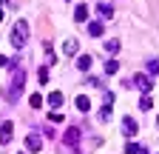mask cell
<instances>
[{
    "label": "cell",
    "instance_id": "9c48e42d",
    "mask_svg": "<svg viewBox=\"0 0 159 154\" xmlns=\"http://www.w3.org/2000/svg\"><path fill=\"white\" fill-rule=\"evenodd\" d=\"M74 106H77V111H88V108H91V100L85 97V94H77V100H74Z\"/></svg>",
    "mask_w": 159,
    "mask_h": 154
},
{
    "label": "cell",
    "instance_id": "ffe728a7",
    "mask_svg": "<svg viewBox=\"0 0 159 154\" xmlns=\"http://www.w3.org/2000/svg\"><path fill=\"white\" fill-rule=\"evenodd\" d=\"M37 80H40V83H48V69H46V66L37 71Z\"/></svg>",
    "mask_w": 159,
    "mask_h": 154
},
{
    "label": "cell",
    "instance_id": "603a6c76",
    "mask_svg": "<svg viewBox=\"0 0 159 154\" xmlns=\"http://www.w3.org/2000/svg\"><path fill=\"white\" fill-rule=\"evenodd\" d=\"M48 120H51V123H63V114H60V111H51Z\"/></svg>",
    "mask_w": 159,
    "mask_h": 154
},
{
    "label": "cell",
    "instance_id": "cb8c5ba5",
    "mask_svg": "<svg viewBox=\"0 0 159 154\" xmlns=\"http://www.w3.org/2000/svg\"><path fill=\"white\" fill-rule=\"evenodd\" d=\"M11 66V60H9V57H0V69H9Z\"/></svg>",
    "mask_w": 159,
    "mask_h": 154
},
{
    "label": "cell",
    "instance_id": "8992f818",
    "mask_svg": "<svg viewBox=\"0 0 159 154\" xmlns=\"http://www.w3.org/2000/svg\"><path fill=\"white\" fill-rule=\"evenodd\" d=\"M26 148L29 151H40V148H43V140H40V134H29V137H26Z\"/></svg>",
    "mask_w": 159,
    "mask_h": 154
},
{
    "label": "cell",
    "instance_id": "2e32d148",
    "mask_svg": "<svg viewBox=\"0 0 159 154\" xmlns=\"http://www.w3.org/2000/svg\"><path fill=\"white\" fill-rule=\"evenodd\" d=\"M77 49H80L77 40H66V43H63V51H66V54H77Z\"/></svg>",
    "mask_w": 159,
    "mask_h": 154
},
{
    "label": "cell",
    "instance_id": "7c38bea8",
    "mask_svg": "<svg viewBox=\"0 0 159 154\" xmlns=\"http://www.w3.org/2000/svg\"><path fill=\"white\" fill-rule=\"evenodd\" d=\"M97 14H99V17H114V9H111L108 3H99V6H97Z\"/></svg>",
    "mask_w": 159,
    "mask_h": 154
},
{
    "label": "cell",
    "instance_id": "44dd1931",
    "mask_svg": "<svg viewBox=\"0 0 159 154\" xmlns=\"http://www.w3.org/2000/svg\"><path fill=\"white\" fill-rule=\"evenodd\" d=\"M139 151H142V148H139L136 143H128V146H125V154H139Z\"/></svg>",
    "mask_w": 159,
    "mask_h": 154
},
{
    "label": "cell",
    "instance_id": "8fae6325",
    "mask_svg": "<svg viewBox=\"0 0 159 154\" xmlns=\"http://www.w3.org/2000/svg\"><path fill=\"white\" fill-rule=\"evenodd\" d=\"M48 106L60 108V106H63V94H60V91H51V94H48Z\"/></svg>",
    "mask_w": 159,
    "mask_h": 154
},
{
    "label": "cell",
    "instance_id": "277c9868",
    "mask_svg": "<svg viewBox=\"0 0 159 154\" xmlns=\"http://www.w3.org/2000/svg\"><path fill=\"white\" fill-rule=\"evenodd\" d=\"M80 137H83V131H80L77 126L66 128V134H63V140H66V146H77V143H80Z\"/></svg>",
    "mask_w": 159,
    "mask_h": 154
},
{
    "label": "cell",
    "instance_id": "3957f363",
    "mask_svg": "<svg viewBox=\"0 0 159 154\" xmlns=\"http://www.w3.org/2000/svg\"><path fill=\"white\" fill-rule=\"evenodd\" d=\"M134 89H139V91L151 94V89H153V80H151L148 74H136V77H134Z\"/></svg>",
    "mask_w": 159,
    "mask_h": 154
},
{
    "label": "cell",
    "instance_id": "4fadbf2b",
    "mask_svg": "<svg viewBox=\"0 0 159 154\" xmlns=\"http://www.w3.org/2000/svg\"><path fill=\"white\" fill-rule=\"evenodd\" d=\"M108 120H111V103H105L99 108V123H108Z\"/></svg>",
    "mask_w": 159,
    "mask_h": 154
},
{
    "label": "cell",
    "instance_id": "5b68a950",
    "mask_svg": "<svg viewBox=\"0 0 159 154\" xmlns=\"http://www.w3.org/2000/svg\"><path fill=\"white\" fill-rule=\"evenodd\" d=\"M11 137H14V126L11 123H3V126H0V146H9Z\"/></svg>",
    "mask_w": 159,
    "mask_h": 154
},
{
    "label": "cell",
    "instance_id": "7402d4cb",
    "mask_svg": "<svg viewBox=\"0 0 159 154\" xmlns=\"http://www.w3.org/2000/svg\"><path fill=\"white\" fill-rule=\"evenodd\" d=\"M148 71H151V74H159V60H151V63H148Z\"/></svg>",
    "mask_w": 159,
    "mask_h": 154
},
{
    "label": "cell",
    "instance_id": "d6986e66",
    "mask_svg": "<svg viewBox=\"0 0 159 154\" xmlns=\"http://www.w3.org/2000/svg\"><path fill=\"white\" fill-rule=\"evenodd\" d=\"M139 108H142V111H148V108H153V100L148 97V94H145V97H142V100H139Z\"/></svg>",
    "mask_w": 159,
    "mask_h": 154
},
{
    "label": "cell",
    "instance_id": "6da1fadb",
    "mask_svg": "<svg viewBox=\"0 0 159 154\" xmlns=\"http://www.w3.org/2000/svg\"><path fill=\"white\" fill-rule=\"evenodd\" d=\"M23 83H26V71L20 69L17 63H14V74H11V83H9V89H6V94L3 97L9 100V103H14L17 97H20V91H23Z\"/></svg>",
    "mask_w": 159,
    "mask_h": 154
},
{
    "label": "cell",
    "instance_id": "52a82bcc",
    "mask_svg": "<svg viewBox=\"0 0 159 154\" xmlns=\"http://www.w3.org/2000/svg\"><path fill=\"white\" fill-rule=\"evenodd\" d=\"M122 134L125 137H134L136 134V120L134 117H122Z\"/></svg>",
    "mask_w": 159,
    "mask_h": 154
},
{
    "label": "cell",
    "instance_id": "ac0fdd59",
    "mask_svg": "<svg viewBox=\"0 0 159 154\" xmlns=\"http://www.w3.org/2000/svg\"><path fill=\"white\" fill-rule=\"evenodd\" d=\"M29 106L31 108H40V106H43V97H40V94H31V97H29Z\"/></svg>",
    "mask_w": 159,
    "mask_h": 154
},
{
    "label": "cell",
    "instance_id": "e0dca14e",
    "mask_svg": "<svg viewBox=\"0 0 159 154\" xmlns=\"http://www.w3.org/2000/svg\"><path fill=\"white\" fill-rule=\"evenodd\" d=\"M88 34H91V37H99V34H102V23H99V20L91 23V26H88Z\"/></svg>",
    "mask_w": 159,
    "mask_h": 154
},
{
    "label": "cell",
    "instance_id": "7a4b0ae2",
    "mask_svg": "<svg viewBox=\"0 0 159 154\" xmlns=\"http://www.w3.org/2000/svg\"><path fill=\"white\" fill-rule=\"evenodd\" d=\"M26 40H29V23H26V20H17L14 29H11V34H9V43H11L14 49H23Z\"/></svg>",
    "mask_w": 159,
    "mask_h": 154
},
{
    "label": "cell",
    "instance_id": "484cf974",
    "mask_svg": "<svg viewBox=\"0 0 159 154\" xmlns=\"http://www.w3.org/2000/svg\"><path fill=\"white\" fill-rule=\"evenodd\" d=\"M156 126H159V117H156Z\"/></svg>",
    "mask_w": 159,
    "mask_h": 154
},
{
    "label": "cell",
    "instance_id": "ba28073f",
    "mask_svg": "<svg viewBox=\"0 0 159 154\" xmlns=\"http://www.w3.org/2000/svg\"><path fill=\"white\" fill-rule=\"evenodd\" d=\"M74 20H77V23H85V20H88V6H85V3H80V6L74 9Z\"/></svg>",
    "mask_w": 159,
    "mask_h": 154
},
{
    "label": "cell",
    "instance_id": "9a60e30c",
    "mask_svg": "<svg viewBox=\"0 0 159 154\" xmlns=\"http://www.w3.org/2000/svg\"><path fill=\"white\" fill-rule=\"evenodd\" d=\"M119 71V60H114V57H111V60L105 63V74H116Z\"/></svg>",
    "mask_w": 159,
    "mask_h": 154
},
{
    "label": "cell",
    "instance_id": "5bb4252c",
    "mask_svg": "<svg viewBox=\"0 0 159 154\" xmlns=\"http://www.w3.org/2000/svg\"><path fill=\"white\" fill-rule=\"evenodd\" d=\"M119 49H122V43H119V40H105V51H111V54H116Z\"/></svg>",
    "mask_w": 159,
    "mask_h": 154
},
{
    "label": "cell",
    "instance_id": "d4e9b609",
    "mask_svg": "<svg viewBox=\"0 0 159 154\" xmlns=\"http://www.w3.org/2000/svg\"><path fill=\"white\" fill-rule=\"evenodd\" d=\"M0 23H3V12H0Z\"/></svg>",
    "mask_w": 159,
    "mask_h": 154
},
{
    "label": "cell",
    "instance_id": "30bf717a",
    "mask_svg": "<svg viewBox=\"0 0 159 154\" xmlns=\"http://www.w3.org/2000/svg\"><path fill=\"white\" fill-rule=\"evenodd\" d=\"M91 63H94V60H91L88 54H80V57H77V69H80V71H88Z\"/></svg>",
    "mask_w": 159,
    "mask_h": 154
}]
</instances>
